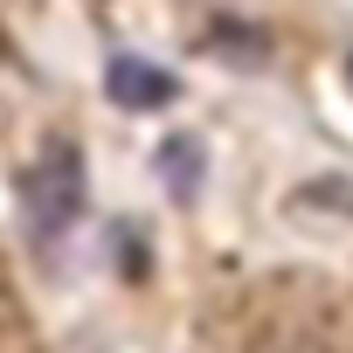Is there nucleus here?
Here are the masks:
<instances>
[{
  "mask_svg": "<svg viewBox=\"0 0 353 353\" xmlns=\"http://www.w3.org/2000/svg\"><path fill=\"white\" fill-rule=\"evenodd\" d=\"M243 353H346L332 284L312 270H284L277 284H263L250 332H243Z\"/></svg>",
  "mask_w": 353,
  "mask_h": 353,
  "instance_id": "nucleus-1",
  "label": "nucleus"
},
{
  "mask_svg": "<svg viewBox=\"0 0 353 353\" xmlns=\"http://www.w3.org/2000/svg\"><path fill=\"white\" fill-rule=\"evenodd\" d=\"M21 208H28V222H35L42 236H56V229L83 208V152H77L70 139L42 145V159L21 173Z\"/></svg>",
  "mask_w": 353,
  "mask_h": 353,
  "instance_id": "nucleus-2",
  "label": "nucleus"
},
{
  "mask_svg": "<svg viewBox=\"0 0 353 353\" xmlns=\"http://www.w3.org/2000/svg\"><path fill=\"white\" fill-rule=\"evenodd\" d=\"M104 90H111L118 111H159V104L181 97V83H173L159 63H139V56H118V63L104 70Z\"/></svg>",
  "mask_w": 353,
  "mask_h": 353,
  "instance_id": "nucleus-3",
  "label": "nucleus"
},
{
  "mask_svg": "<svg viewBox=\"0 0 353 353\" xmlns=\"http://www.w3.org/2000/svg\"><path fill=\"white\" fill-rule=\"evenodd\" d=\"M0 353H35V325L8 291H0Z\"/></svg>",
  "mask_w": 353,
  "mask_h": 353,
  "instance_id": "nucleus-4",
  "label": "nucleus"
},
{
  "mask_svg": "<svg viewBox=\"0 0 353 353\" xmlns=\"http://www.w3.org/2000/svg\"><path fill=\"white\" fill-rule=\"evenodd\" d=\"M159 166L173 173V194H181V201H188V194H194V173H201V152H194L188 139H173V145L159 152Z\"/></svg>",
  "mask_w": 353,
  "mask_h": 353,
  "instance_id": "nucleus-5",
  "label": "nucleus"
},
{
  "mask_svg": "<svg viewBox=\"0 0 353 353\" xmlns=\"http://www.w3.org/2000/svg\"><path fill=\"white\" fill-rule=\"evenodd\" d=\"M298 208H339V215H353V188L346 181H312V194H298Z\"/></svg>",
  "mask_w": 353,
  "mask_h": 353,
  "instance_id": "nucleus-6",
  "label": "nucleus"
},
{
  "mask_svg": "<svg viewBox=\"0 0 353 353\" xmlns=\"http://www.w3.org/2000/svg\"><path fill=\"white\" fill-rule=\"evenodd\" d=\"M0 56H8V35H0Z\"/></svg>",
  "mask_w": 353,
  "mask_h": 353,
  "instance_id": "nucleus-7",
  "label": "nucleus"
},
{
  "mask_svg": "<svg viewBox=\"0 0 353 353\" xmlns=\"http://www.w3.org/2000/svg\"><path fill=\"white\" fill-rule=\"evenodd\" d=\"M346 77H353V56H346Z\"/></svg>",
  "mask_w": 353,
  "mask_h": 353,
  "instance_id": "nucleus-8",
  "label": "nucleus"
}]
</instances>
